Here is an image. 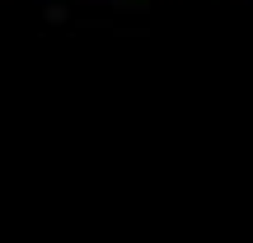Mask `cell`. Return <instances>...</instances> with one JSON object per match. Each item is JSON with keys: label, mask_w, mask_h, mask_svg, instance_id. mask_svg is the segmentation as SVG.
Returning <instances> with one entry per match:
<instances>
[{"label": "cell", "mask_w": 253, "mask_h": 243, "mask_svg": "<svg viewBox=\"0 0 253 243\" xmlns=\"http://www.w3.org/2000/svg\"><path fill=\"white\" fill-rule=\"evenodd\" d=\"M84 5H126V0H84Z\"/></svg>", "instance_id": "obj_2"}, {"label": "cell", "mask_w": 253, "mask_h": 243, "mask_svg": "<svg viewBox=\"0 0 253 243\" xmlns=\"http://www.w3.org/2000/svg\"><path fill=\"white\" fill-rule=\"evenodd\" d=\"M244 5H253V0H244Z\"/></svg>", "instance_id": "obj_4"}, {"label": "cell", "mask_w": 253, "mask_h": 243, "mask_svg": "<svg viewBox=\"0 0 253 243\" xmlns=\"http://www.w3.org/2000/svg\"><path fill=\"white\" fill-rule=\"evenodd\" d=\"M42 19H47V24H66V19H71V9L52 0V5H42Z\"/></svg>", "instance_id": "obj_1"}, {"label": "cell", "mask_w": 253, "mask_h": 243, "mask_svg": "<svg viewBox=\"0 0 253 243\" xmlns=\"http://www.w3.org/2000/svg\"><path fill=\"white\" fill-rule=\"evenodd\" d=\"M33 5H52V0H33Z\"/></svg>", "instance_id": "obj_3"}]
</instances>
